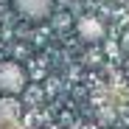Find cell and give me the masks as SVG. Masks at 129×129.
<instances>
[{"label": "cell", "mask_w": 129, "mask_h": 129, "mask_svg": "<svg viewBox=\"0 0 129 129\" xmlns=\"http://www.w3.org/2000/svg\"><path fill=\"white\" fill-rule=\"evenodd\" d=\"M28 87V73L17 62H0V93L6 95H20Z\"/></svg>", "instance_id": "1"}, {"label": "cell", "mask_w": 129, "mask_h": 129, "mask_svg": "<svg viewBox=\"0 0 129 129\" xmlns=\"http://www.w3.org/2000/svg\"><path fill=\"white\" fill-rule=\"evenodd\" d=\"M11 3H14V11L31 23H42L53 14V0H11Z\"/></svg>", "instance_id": "2"}, {"label": "cell", "mask_w": 129, "mask_h": 129, "mask_svg": "<svg viewBox=\"0 0 129 129\" xmlns=\"http://www.w3.org/2000/svg\"><path fill=\"white\" fill-rule=\"evenodd\" d=\"M76 34L81 37V42H87V45H98V42H104V37H107V28H104V23L98 17L84 14V17L76 20Z\"/></svg>", "instance_id": "3"}, {"label": "cell", "mask_w": 129, "mask_h": 129, "mask_svg": "<svg viewBox=\"0 0 129 129\" xmlns=\"http://www.w3.org/2000/svg\"><path fill=\"white\" fill-rule=\"evenodd\" d=\"M14 110H17V107H14L11 101H9V104H6V101H0V115H9V118H11V115H14Z\"/></svg>", "instance_id": "4"}, {"label": "cell", "mask_w": 129, "mask_h": 129, "mask_svg": "<svg viewBox=\"0 0 129 129\" xmlns=\"http://www.w3.org/2000/svg\"><path fill=\"white\" fill-rule=\"evenodd\" d=\"M53 20H56V28H68V20H70V17H68V14H59V17H53Z\"/></svg>", "instance_id": "5"}, {"label": "cell", "mask_w": 129, "mask_h": 129, "mask_svg": "<svg viewBox=\"0 0 129 129\" xmlns=\"http://www.w3.org/2000/svg\"><path fill=\"white\" fill-rule=\"evenodd\" d=\"M123 45H126V48H129V34H126V37H123Z\"/></svg>", "instance_id": "6"}, {"label": "cell", "mask_w": 129, "mask_h": 129, "mask_svg": "<svg viewBox=\"0 0 129 129\" xmlns=\"http://www.w3.org/2000/svg\"><path fill=\"white\" fill-rule=\"evenodd\" d=\"M126 73H129V56H126Z\"/></svg>", "instance_id": "7"}, {"label": "cell", "mask_w": 129, "mask_h": 129, "mask_svg": "<svg viewBox=\"0 0 129 129\" xmlns=\"http://www.w3.org/2000/svg\"><path fill=\"white\" fill-rule=\"evenodd\" d=\"M64 3H79V0H64Z\"/></svg>", "instance_id": "8"}, {"label": "cell", "mask_w": 129, "mask_h": 129, "mask_svg": "<svg viewBox=\"0 0 129 129\" xmlns=\"http://www.w3.org/2000/svg\"><path fill=\"white\" fill-rule=\"evenodd\" d=\"M118 3H121V0H118Z\"/></svg>", "instance_id": "9"}]
</instances>
